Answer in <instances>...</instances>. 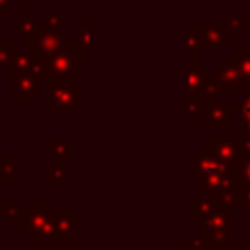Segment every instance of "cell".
<instances>
[{"label":"cell","instance_id":"27","mask_svg":"<svg viewBox=\"0 0 250 250\" xmlns=\"http://www.w3.org/2000/svg\"><path fill=\"white\" fill-rule=\"evenodd\" d=\"M240 209H250V184L242 182L240 188Z\"/></svg>","mask_w":250,"mask_h":250},{"label":"cell","instance_id":"9","mask_svg":"<svg viewBox=\"0 0 250 250\" xmlns=\"http://www.w3.org/2000/svg\"><path fill=\"white\" fill-rule=\"evenodd\" d=\"M234 111H238V102H213L205 107V127L209 131L213 129H225L229 121L234 119Z\"/></svg>","mask_w":250,"mask_h":250},{"label":"cell","instance_id":"16","mask_svg":"<svg viewBox=\"0 0 250 250\" xmlns=\"http://www.w3.org/2000/svg\"><path fill=\"white\" fill-rule=\"evenodd\" d=\"M92 23L90 21H84L80 29H76L70 37L72 45L76 47V51L84 57V59H90L92 57Z\"/></svg>","mask_w":250,"mask_h":250},{"label":"cell","instance_id":"6","mask_svg":"<svg viewBox=\"0 0 250 250\" xmlns=\"http://www.w3.org/2000/svg\"><path fill=\"white\" fill-rule=\"evenodd\" d=\"M64 43H66V37L62 31H57V29H51L47 27L43 21L39 25V31L35 33V37L27 43V51L33 55V59H49L53 55H57L59 51L64 49Z\"/></svg>","mask_w":250,"mask_h":250},{"label":"cell","instance_id":"36","mask_svg":"<svg viewBox=\"0 0 250 250\" xmlns=\"http://www.w3.org/2000/svg\"><path fill=\"white\" fill-rule=\"evenodd\" d=\"M39 0H18V4L20 6H25V4H37Z\"/></svg>","mask_w":250,"mask_h":250},{"label":"cell","instance_id":"33","mask_svg":"<svg viewBox=\"0 0 250 250\" xmlns=\"http://www.w3.org/2000/svg\"><path fill=\"white\" fill-rule=\"evenodd\" d=\"M240 135H250V119L242 117L240 121Z\"/></svg>","mask_w":250,"mask_h":250},{"label":"cell","instance_id":"24","mask_svg":"<svg viewBox=\"0 0 250 250\" xmlns=\"http://www.w3.org/2000/svg\"><path fill=\"white\" fill-rule=\"evenodd\" d=\"M12 41L10 39H0V68L10 64V57H12Z\"/></svg>","mask_w":250,"mask_h":250},{"label":"cell","instance_id":"2","mask_svg":"<svg viewBox=\"0 0 250 250\" xmlns=\"http://www.w3.org/2000/svg\"><path fill=\"white\" fill-rule=\"evenodd\" d=\"M43 62V86L57 82V80H66V78H76L82 76L84 72V57L76 51L70 39H66L64 49L59 51L57 55L49 59H41Z\"/></svg>","mask_w":250,"mask_h":250},{"label":"cell","instance_id":"13","mask_svg":"<svg viewBox=\"0 0 250 250\" xmlns=\"http://www.w3.org/2000/svg\"><path fill=\"white\" fill-rule=\"evenodd\" d=\"M45 152L49 156H55V162L57 164L64 166L66 156H72V152H74V139L72 137H66V139L49 137L45 141Z\"/></svg>","mask_w":250,"mask_h":250},{"label":"cell","instance_id":"29","mask_svg":"<svg viewBox=\"0 0 250 250\" xmlns=\"http://www.w3.org/2000/svg\"><path fill=\"white\" fill-rule=\"evenodd\" d=\"M203 47H201V41H199V37H197V33L195 31H189V51H201Z\"/></svg>","mask_w":250,"mask_h":250},{"label":"cell","instance_id":"32","mask_svg":"<svg viewBox=\"0 0 250 250\" xmlns=\"http://www.w3.org/2000/svg\"><path fill=\"white\" fill-rule=\"evenodd\" d=\"M240 152H250V135H240Z\"/></svg>","mask_w":250,"mask_h":250},{"label":"cell","instance_id":"10","mask_svg":"<svg viewBox=\"0 0 250 250\" xmlns=\"http://www.w3.org/2000/svg\"><path fill=\"white\" fill-rule=\"evenodd\" d=\"M10 90L18 94L23 104H35L39 100V84L29 74L12 72L10 74Z\"/></svg>","mask_w":250,"mask_h":250},{"label":"cell","instance_id":"7","mask_svg":"<svg viewBox=\"0 0 250 250\" xmlns=\"http://www.w3.org/2000/svg\"><path fill=\"white\" fill-rule=\"evenodd\" d=\"M195 33H197L203 49H221L227 41H230L234 37V31H230L223 21H219V23L199 21Z\"/></svg>","mask_w":250,"mask_h":250},{"label":"cell","instance_id":"22","mask_svg":"<svg viewBox=\"0 0 250 250\" xmlns=\"http://www.w3.org/2000/svg\"><path fill=\"white\" fill-rule=\"evenodd\" d=\"M43 23L51 29H57V31H64V18L61 14H55V12H49L45 14L43 18Z\"/></svg>","mask_w":250,"mask_h":250},{"label":"cell","instance_id":"5","mask_svg":"<svg viewBox=\"0 0 250 250\" xmlns=\"http://www.w3.org/2000/svg\"><path fill=\"white\" fill-rule=\"evenodd\" d=\"M203 146H205V150L211 156H215L219 162H223L229 170L240 174L238 172V168H240V154H242L240 152V139L234 137L232 129L225 127L221 137H209V139H205Z\"/></svg>","mask_w":250,"mask_h":250},{"label":"cell","instance_id":"37","mask_svg":"<svg viewBox=\"0 0 250 250\" xmlns=\"http://www.w3.org/2000/svg\"><path fill=\"white\" fill-rule=\"evenodd\" d=\"M0 250H4V246H2V244H0Z\"/></svg>","mask_w":250,"mask_h":250},{"label":"cell","instance_id":"1","mask_svg":"<svg viewBox=\"0 0 250 250\" xmlns=\"http://www.w3.org/2000/svg\"><path fill=\"white\" fill-rule=\"evenodd\" d=\"M29 244H72V238L59 234L49 219V207L45 199H29L25 207L18 213L14 221H10Z\"/></svg>","mask_w":250,"mask_h":250},{"label":"cell","instance_id":"4","mask_svg":"<svg viewBox=\"0 0 250 250\" xmlns=\"http://www.w3.org/2000/svg\"><path fill=\"white\" fill-rule=\"evenodd\" d=\"M195 221H197V234L205 236L209 242L221 246L232 244V211L219 207L207 217Z\"/></svg>","mask_w":250,"mask_h":250},{"label":"cell","instance_id":"8","mask_svg":"<svg viewBox=\"0 0 250 250\" xmlns=\"http://www.w3.org/2000/svg\"><path fill=\"white\" fill-rule=\"evenodd\" d=\"M213 76L219 80V84L223 88V94H242L244 82H242V76H240L232 57L223 59V62L219 66H215Z\"/></svg>","mask_w":250,"mask_h":250},{"label":"cell","instance_id":"17","mask_svg":"<svg viewBox=\"0 0 250 250\" xmlns=\"http://www.w3.org/2000/svg\"><path fill=\"white\" fill-rule=\"evenodd\" d=\"M33 62H35V59H33V55L25 49V51H21V49H14L12 51V57H10V72H20V74H29V70H31V66H33Z\"/></svg>","mask_w":250,"mask_h":250},{"label":"cell","instance_id":"21","mask_svg":"<svg viewBox=\"0 0 250 250\" xmlns=\"http://www.w3.org/2000/svg\"><path fill=\"white\" fill-rule=\"evenodd\" d=\"M21 201L20 199H4L2 201V217L8 221H14L18 217V213L21 211Z\"/></svg>","mask_w":250,"mask_h":250},{"label":"cell","instance_id":"15","mask_svg":"<svg viewBox=\"0 0 250 250\" xmlns=\"http://www.w3.org/2000/svg\"><path fill=\"white\" fill-rule=\"evenodd\" d=\"M21 180L20 174V156H4L0 154V182L2 184H16Z\"/></svg>","mask_w":250,"mask_h":250},{"label":"cell","instance_id":"18","mask_svg":"<svg viewBox=\"0 0 250 250\" xmlns=\"http://www.w3.org/2000/svg\"><path fill=\"white\" fill-rule=\"evenodd\" d=\"M45 180L49 184H72L74 182V176L70 172H66L64 166L53 162V164H47L45 166Z\"/></svg>","mask_w":250,"mask_h":250},{"label":"cell","instance_id":"14","mask_svg":"<svg viewBox=\"0 0 250 250\" xmlns=\"http://www.w3.org/2000/svg\"><path fill=\"white\" fill-rule=\"evenodd\" d=\"M215 209H219V203L215 201V197L205 195V193H197V197L189 199V203H188V215H189L191 219L207 217V215L213 213Z\"/></svg>","mask_w":250,"mask_h":250},{"label":"cell","instance_id":"28","mask_svg":"<svg viewBox=\"0 0 250 250\" xmlns=\"http://www.w3.org/2000/svg\"><path fill=\"white\" fill-rule=\"evenodd\" d=\"M238 111L242 113V117L250 119V94L242 98V102H238Z\"/></svg>","mask_w":250,"mask_h":250},{"label":"cell","instance_id":"26","mask_svg":"<svg viewBox=\"0 0 250 250\" xmlns=\"http://www.w3.org/2000/svg\"><path fill=\"white\" fill-rule=\"evenodd\" d=\"M205 244H207V238L201 236V234H191V236H188V248H189V250H201Z\"/></svg>","mask_w":250,"mask_h":250},{"label":"cell","instance_id":"30","mask_svg":"<svg viewBox=\"0 0 250 250\" xmlns=\"http://www.w3.org/2000/svg\"><path fill=\"white\" fill-rule=\"evenodd\" d=\"M199 113H201V107H199L197 104L189 102V107H188V117H189L191 121H195V119L199 117Z\"/></svg>","mask_w":250,"mask_h":250},{"label":"cell","instance_id":"34","mask_svg":"<svg viewBox=\"0 0 250 250\" xmlns=\"http://www.w3.org/2000/svg\"><path fill=\"white\" fill-rule=\"evenodd\" d=\"M201 250H225V246H221V244H215V242H209V240H207V244H205Z\"/></svg>","mask_w":250,"mask_h":250},{"label":"cell","instance_id":"3","mask_svg":"<svg viewBox=\"0 0 250 250\" xmlns=\"http://www.w3.org/2000/svg\"><path fill=\"white\" fill-rule=\"evenodd\" d=\"M47 88V111H82L84 109V88L76 84L74 78L57 80L45 86Z\"/></svg>","mask_w":250,"mask_h":250},{"label":"cell","instance_id":"31","mask_svg":"<svg viewBox=\"0 0 250 250\" xmlns=\"http://www.w3.org/2000/svg\"><path fill=\"white\" fill-rule=\"evenodd\" d=\"M12 12V4L10 0H0V21L4 20V16H8Z\"/></svg>","mask_w":250,"mask_h":250},{"label":"cell","instance_id":"35","mask_svg":"<svg viewBox=\"0 0 250 250\" xmlns=\"http://www.w3.org/2000/svg\"><path fill=\"white\" fill-rule=\"evenodd\" d=\"M197 51H189V64H197L199 61H197Z\"/></svg>","mask_w":250,"mask_h":250},{"label":"cell","instance_id":"19","mask_svg":"<svg viewBox=\"0 0 250 250\" xmlns=\"http://www.w3.org/2000/svg\"><path fill=\"white\" fill-rule=\"evenodd\" d=\"M230 57L242 76V82L250 84V49H234Z\"/></svg>","mask_w":250,"mask_h":250},{"label":"cell","instance_id":"12","mask_svg":"<svg viewBox=\"0 0 250 250\" xmlns=\"http://www.w3.org/2000/svg\"><path fill=\"white\" fill-rule=\"evenodd\" d=\"M39 25H41V20H39V16L33 14V12H21V14H20V20L10 23V27H12L14 31H18L20 39H23V41H27V43L35 37V33L39 31Z\"/></svg>","mask_w":250,"mask_h":250},{"label":"cell","instance_id":"11","mask_svg":"<svg viewBox=\"0 0 250 250\" xmlns=\"http://www.w3.org/2000/svg\"><path fill=\"white\" fill-rule=\"evenodd\" d=\"M219 94H223V88H221L219 80L213 74H209V78H207V82L203 86H199L195 92H189V102L197 104L201 107V111H205L207 105H211L213 102H217V96Z\"/></svg>","mask_w":250,"mask_h":250},{"label":"cell","instance_id":"25","mask_svg":"<svg viewBox=\"0 0 250 250\" xmlns=\"http://www.w3.org/2000/svg\"><path fill=\"white\" fill-rule=\"evenodd\" d=\"M238 172H240L242 182L250 184V152H242L240 154V168H238Z\"/></svg>","mask_w":250,"mask_h":250},{"label":"cell","instance_id":"23","mask_svg":"<svg viewBox=\"0 0 250 250\" xmlns=\"http://www.w3.org/2000/svg\"><path fill=\"white\" fill-rule=\"evenodd\" d=\"M223 23H225L230 31H240L242 25H244L242 18H240L238 14H234V12H227V14L223 16Z\"/></svg>","mask_w":250,"mask_h":250},{"label":"cell","instance_id":"20","mask_svg":"<svg viewBox=\"0 0 250 250\" xmlns=\"http://www.w3.org/2000/svg\"><path fill=\"white\" fill-rule=\"evenodd\" d=\"M209 78V68L197 64H189V72H188V84H189V92H195L199 86H203Z\"/></svg>","mask_w":250,"mask_h":250}]
</instances>
